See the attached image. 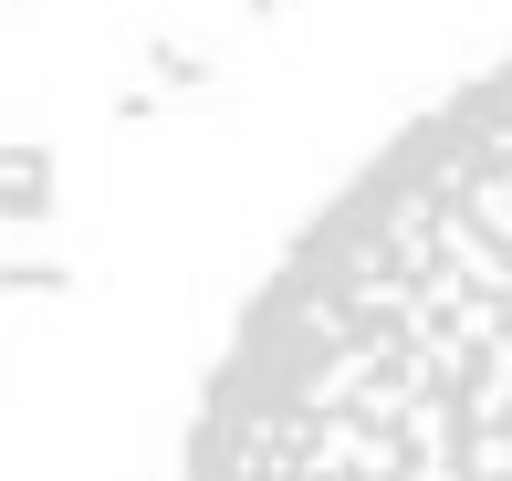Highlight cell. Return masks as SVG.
Masks as SVG:
<instances>
[{
	"label": "cell",
	"mask_w": 512,
	"mask_h": 481,
	"mask_svg": "<svg viewBox=\"0 0 512 481\" xmlns=\"http://www.w3.org/2000/svg\"><path fill=\"white\" fill-rule=\"evenodd\" d=\"M178 481H512V53L293 231Z\"/></svg>",
	"instance_id": "6da1fadb"
}]
</instances>
